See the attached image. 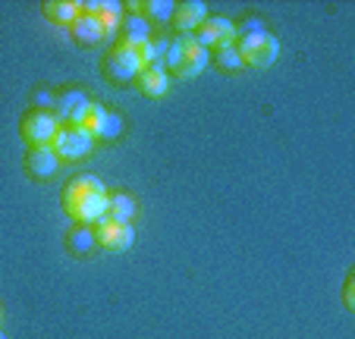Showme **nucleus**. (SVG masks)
Here are the masks:
<instances>
[{
  "mask_svg": "<svg viewBox=\"0 0 355 339\" xmlns=\"http://www.w3.org/2000/svg\"><path fill=\"white\" fill-rule=\"evenodd\" d=\"M60 205L73 223H98L107 207V186L94 173H76L63 182Z\"/></svg>",
  "mask_w": 355,
  "mask_h": 339,
  "instance_id": "nucleus-1",
  "label": "nucleus"
},
{
  "mask_svg": "<svg viewBox=\"0 0 355 339\" xmlns=\"http://www.w3.org/2000/svg\"><path fill=\"white\" fill-rule=\"evenodd\" d=\"M211 63V51L201 44L195 35H176L170 38L167 57H164V69L176 79H195L205 73V67Z\"/></svg>",
  "mask_w": 355,
  "mask_h": 339,
  "instance_id": "nucleus-2",
  "label": "nucleus"
},
{
  "mask_svg": "<svg viewBox=\"0 0 355 339\" xmlns=\"http://www.w3.org/2000/svg\"><path fill=\"white\" fill-rule=\"evenodd\" d=\"M236 51L242 57V67H255V69H268L277 63L280 57V38L264 32H252V35H239L236 38Z\"/></svg>",
  "mask_w": 355,
  "mask_h": 339,
  "instance_id": "nucleus-3",
  "label": "nucleus"
},
{
  "mask_svg": "<svg viewBox=\"0 0 355 339\" xmlns=\"http://www.w3.org/2000/svg\"><path fill=\"white\" fill-rule=\"evenodd\" d=\"M104 76L110 82H135V76L145 69V60H141V44H126V41L116 38L110 53L104 57Z\"/></svg>",
  "mask_w": 355,
  "mask_h": 339,
  "instance_id": "nucleus-4",
  "label": "nucleus"
},
{
  "mask_svg": "<svg viewBox=\"0 0 355 339\" xmlns=\"http://www.w3.org/2000/svg\"><path fill=\"white\" fill-rule=\"evenodd\" d=\"M57 129L60 123H57L54 110H41V107H26L19 120V135L28 148H51Z\"/></svg>",
  "mask_w": 355,
  "mask_h": 339,
  "instance_id": "nucleus-5",
  "label": "nucleus"
},
{
  "mask_svg": "<svg viewBox=\"0 0 355 339\" xmlns=\"http://www.w3.org/2000/svg\"><path fill=\"white\" fill-rule=\"evenodd\" d=\"M92 229H94V242H98V248H104V252H110V254L129 252L132 242H135L132 223H110V220H98V223H92Z\"/></svg>",
  "mask_w": 355,
  "mask_h": 339,
  "instance_id": "nucleus-6",
  "label": "nucleus"
},
{
  "mask_svg": "<svg viewBox=\"0 0 355 339\" xmlns=\"http://www.w3.org/2000/svg\"><path fill=\"white\" fill-rule=\"evenodd\" d=\"M51 148H54V154L60 160H79L94 148V139L76 126H60L54 135V141H51Z\"/></svg>",
  "mask_w": 355,
  "mask_h": 339,
  "instance_id": "nucleus-7",
  "label": "nucleus"
},
{
  "mask_svg": "<svg viewBox=\"0 0 355 339\" xmlns=\"http://www.w3.org/2000/svg\"><path fill=\"white\" fill-rule=\"evenodd\" d=\"M195 38L208 47V51L230 47V44H236V26H233V19H227V16H208V19L195 28Z\"/></svg>",
  "mask_w": 355,
  "mask_h": 339,
  "instance_id": "nucleus-8",
  "label": "nucleus"
},
{
  "mask_svg": "<svg viewBox=\"0 0 355 339\" xmlns=\"http://www.w3.org/2000/svg\"><path fill=\"white\" fill-rule=\"evenodd\" d=\"M88 104H92V98H88L79 85H67L63 92H57V101H54L57 123H60V126H73Z\"/></svg>",
  "mask_w": 355,
  "mask_h": 339,
  "instance_id": "nucleus-9",
  "label": "nucleus"
},
{
  "mask_svg": "<svg viewBox=\"0 0 355 339\" xmlns=\"http://www.w3.org/2000/svg\"><path fill=\"white\" fill-rule=\"evenodd\" d=\"M123 10H126V7H123V3H116V0H88V3H82V16L94 19L107 35H114L116 28H120Z\"/></svg>",
  "mask_w": 355,
  "mask_h": 339,
  "instance_id": "nucleus-10",
  "label": "nucleus"
},
{
  "mask_svg": "<svg viewBox=\"0 0 355 339\" xmlns=\"http://www.w3.org/2000/svg\"><path fill=\"white\" fill-rule=\"evenodd\" d=\"M208 19V7L201 3V0H182V3H176L173 10V26L180 35H195V28L201 26V22Z\"/></svg>",
  "mask_w": 355,
  "mask_h": 339,
  "instance_id": "nucleus-11",
  "label": "nucleus"
},
{
  "mask_svg": "<svg viewBox=\"0 0 355 339\" xmlns=\"http://www.w3.org/2000/svg\"><path fill=\"white\" fill-rule=\"evenodd\" d=\"M60 166V157L54 154V148H28L26 151V173L32 180H51Z\"/></svg>",
  "mask_w": 355,
  "mask_h": 339,
  "instance_id": "nucleus-12",
  "label": "nucleus"
},
{
  "mask_svg": "<svg viewBox=\"0 0 355 339\" xmlns=\"http://www.w3.org/2000/svg\"><path fill=\"white\" fill-rule=\"evenodd\" d=\"M135 88H139L145 98L157 101L170 92V73L164 67H145L139 76H135Z\"/></svg>",
  "mask_w": 355,
  "mask_h": 339,
  "instance_id": "nucleus-13",
  "label": "nucleus"
},
{
  "mask_svg": "<svg viewBox=\"0 0 355 339\" xmlns=\"http://www.w3.org/2000/svg\"><path fill=\"white\" fill-rule=\"evenodd\" d=\"M135 198L126 192H107V207H104V217L101 220H110V223H132L135 217Z\"/></svg>",
  "mask_w": 355,
  "mask_h": 339,
  "instance_id": "nucleus-14",
  "label": "nucleus"
},
{
  "mask_svg": "<svg viewBox=\"0 0 355 339\" xmlns=\"http://www.w3.org/2000/svg\"><path fill=\"white\" fill-rule=\"evenodd\" d=\"M41 13H44L47 22H54V26H73L82 13V3H76V0H44Z\"/></svg>",
  "mask_w": 355,
  "mask_h": 339,
  "instance_id": "nucleus-15",
  "label": "nucleus"
},
{
  "mask_svg": "<svg viewBox=\"0 0 355 339\" xmlns=\"http://www.w3.org/2000/svg\"><path fill=\"white\" fill-rule=\"evenodd\" d=\"M67 248H69V254H76V258H88V254L98 248L94 229L88 223H73V229L67 233Z\"/></svg>",
  "mask_w": 355,
  "mask_h": 339,
  "instance_id": "nucleus-16",
  "label": "nucleus"
},
{
  "mask_svg": "<svg viewBox=\"0 0 355 339\" xmlns=\"http://www.w3.org/2000/svg\"><path fill=\"white\" fill-rule=\"evenodd\" d=\"M107 113H110V110H107L104 104H94V101H92V104H88L85 110H82V116L73 123V126H76V129H82V132H88L94 141H98L101 129H104V123H107Z\"/></svg>",
  "mask_w": 355,
  "mask_h": 339,
  "instance_id": "nucleus-17",
  "label": "nucleus"
},
{
  "mask_svg": "<svg viewBox=\"0 0 355 339\" xmlns=\"http://www.w3.org/2000/svg\"><path fill=\"white\" fill-rule=\"evenodd\" d=\"M69 28H73V38L79 41V44H85V47H94V44H101L104 38H110V35L104 32L98 22L88 19V16H82V13H79V19H76Z\"/></svg>",
  "mask_w": 355,
  "mask_h": 339,
  "instance_id": "nucleus-18",
  "label": "nucleus"
},
{
  "mask_svg": "<svg viewBox=\"0 0 355 339\" xmlns=\"http://www.w3.org/2000/svg\"><path fill=\"white\" fill-rule=\"evenodd\" d=\"M132 10H139V16H145L148 22H170L176 3L173 0H141V3H132Z\"/></svg>",
  "mask_w": 355,
  "mask_h": 339,
  "instance_id": "nucleus-19",
  "label": "nucleus"
},
{
  "mask_svg": "<svg viewBox=\"0 0 355 339\" xmlns=\"http://www.w3.org/2000/svg\"><path fill=\"white\" fill-rule=\"evenodd\" d=\"M214 63L223 69V73H239V69H242V57H239V51H236V44L217 47V51H214Z\"/></svg>",
  "mask_w": 355,
  "mask_h": 339,
  "instance_id": "nucleus-20",
  "label": "nucleus"
},
{
  "mask_svg": "<svg viewBox=\"0 0 355 339\" xmlns=\"http://www.w3.org/2000/svg\"><path fill=\"white\" fill-rule=\"evenodd\" d=\"M233 26H236V38H239V35H252V32H264V22L252 13H245L239 22H233Z\"/></svg>",
  "mask_w": 355,
  "mask_h": 339,
  "instance_id": "nucleus-21",
  "label": "nucleus"
},
{
  "mask_svg": "<svg viewBox=\"0 0 355 339\" xmlns=\"http://www.w3.org/2000/svg\"><path fill=\"white\" fill-rule=\"evenodd\" d=\"M123 132V120H120V113H114V110H110L107 113V123H104V129H101V135H98V139H116V135H120Z\"/></svg>",
  "mask_w": 355,
  "mask_h": 339,
  "instance_id": "nucleus-22",
  "label": "nucleus"
},
{
  "mask_svg": "<svg viewBox=\"0 0 355 339\" xmlns=\"http://www.w3.org/2000/svg\"><path fill=\"white\" fill-rule=\"evenodd\" d=\"M343 305L346 311H355V273H346V283H343Z\"/></svg>",
  "mask_w": 355,
  "mask_h": 339,
  "instance_id": "nucleus-23",
  "label": "nucleus"
},
{
  "mask_svg": "<svg viewBox=\"0 0 355 339\" xmlns=\"http://www.w3.org/2000/svg\"><path fill=\"white\" fill-rule=\"evenodd\" d=\"M0 339H10V336H7V333H0Z\"/></svg>",
  "mask_w": 355,
  "mask_h": 339,
  "instance_id": "nucleus-24",
  "label": "nucleus"
},
{
  "mask_svg": "<svg viewBox=\"0 0 355 339\" xmlns=\"http://www.w3.org/2000/svg\"><path fill=\"white\" fill-rule=\"evenodd\" d=\"M0 318H3V311H0Z\"/></svg>",
  "mask_w": 355,
  "mask_h": 339,
  "instance_id": "nucleus-25",
  "label": "nucleus"
}]
</instances>
